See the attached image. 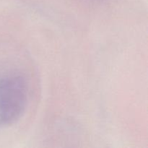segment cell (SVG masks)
Wrapping results in <instances>:
<instances>
[{
	"label": "cell",
	"mask_w": 148,
	"mask_h": 148,
	"mask_svg": "<svg viewBox=\"0 0 148 148\" xmlns=\"http://www.w3.org/2000/svg\"><path fill=\"white\" fill-rule=\"evenodd\" d=\"M27 103V88L20 76L0 78V124L8 125L18 120Z\"/></svg>",
	"instance_id": "obj_1"
}]
</instances>
